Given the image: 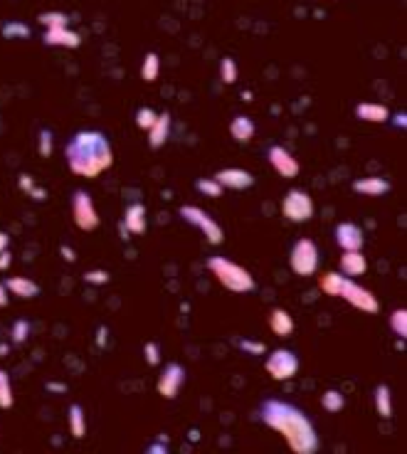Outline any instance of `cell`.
<instances>
[{
    "instance_id": "obj_1",
    "label": "cell",
    "mask_w": 407,
    "mask_h": 454,
    "mask_svg": "<svg viewBox=\"0 0 407 454\" xmlns=\"http://www.w3.org/2000/svg\"><path fill=\"white\" fill-rule=\"evenodd\" d=\"M260 422H264L269 430H274L284 442L289 444L294 454H316L321 447L319 432L313 420L309 417L301 407L294 402L279 400V398H267L262 400L260 413H257Z\"/></svg>"
},
{
    "instance_id": "obj_2",
    "label": "cell",
    "mask_w": 407,
    "mask_h": 454,
    "mask_svg": "<svg viewBox=\"0 0 407 454\" xmlns=\"http://www.w3.org/2000/svg\"><path fill=\"white\" fill-rule=\"evenodd\" d=\"M65 161L70 171L79 178L94 180L114 165V148L107 134L96 129H82L72 134L65 146Z\"/></svg>"
},
{
    "instance_id": "obj_3",
    "label": "cell",
    "mask_w": 407,
    "mask_h": 454,
    "mask_svg": "<svg viewBox=\"0 0 407 454\" xmlns=\"http://www.w3.org/2000/svg\"><path fill=\"white\" fill-rule=\"evenodd\" d=\"M205 267L210 269L218 284L222 289L232 291V294H249V291L257 289V282H254L252 271L244 269L242 265H237V262L227 260L222 254H213V257H207Z\"/></svg>"
},
{
    "instance_id": "obj_4",
    "label": "cell",
    "mask_w": 407,
    "mask_h": 454,
    "mask_svg": "<svg viewBox=\"0 0 407 454\" xmlns=\"http://www.w3.org/2000/svg\"><path fill=\"white\" fill-rule=\"evenodd\" d=\"M319 265H321V252H319V245L309 237H301L291 245V252H289V267L294 271L296 277H313L316 271H319Z\"/></svg>"
},
{
    "instance_id": "obj_5",
    "label": "cell",
    "mask_w": 407,
    "mask_h": 454,
    "mask_svg": "<svg viewBox=\"0 0 407 454\" xmlns=\"http://www.w3.org/2000/svg\"><path fill=\"white\" fill-rule=\"evenodd\" d=\"M316 213V205H313V198L309 195V190L304 188H289L282 198V215L289 223L304 225L313 218Z\"/></svg>"
},
{
    "instance_id": "obj_6",
    "label": "cell",
    "mask_w": 407,
    "mask_h": 454,
    "mask_svg": "<svg viewBox=\"0 0 407 454\" xmlns=\"http://www.w3.org/2000/svg\"><path fill=\"white\" fill-rule=\"evenodd\" d=\"M299 368H301V360L291 348H274V351H269V355H267V360H264V371L269 373V378L277 380V383H286V380L296 378Z\"/></svg>"
},
{
    "instance_id": "obj_7",
    "label": "cell",
    "mask_w": 407,
    "mask_h": 454,
    "mask_svg": "<svg viewBox=\"0 0 407 454\" xmlns=\"http://www.w3.org/2000/svg\"><path fill=\"white\" fill-rule=\"evenodd\" d=\"M178 215L185 220L188 225H193V227H198V230L205 235V240L210 242V245H222L225 240V232L222 227H220V223L213 218L210 213H205L202 207L198 205H180V210H178Z\"/></svg>"
},
{
    "instance_id": "obj_8",
    "label": "cell",
    "mask_w": 407,
    "mask_h": 454,
    "mask_svg": "<svg viewBox=\"0 0 407 454\" xmlns=\"http://www.w3.org/2000/svg\"><path fill=\"white\" fill-rule=\"evenodd\" d=\"M72 220L82 232H94L101 223L99 210H96L92 195L84 188H77L72 193Z\"/></svg>"
},
{
    "instance_id": "obj_9",
    "label": "cell",
    "mask_w": 407,
    "mask_h": 454,
    "mask_svg": "<svg viewBox=\"0 0 407 454\" xmlns=\"http://www.w3.org/2000/svg\"><path fill=\"white\" fill-rule=\"evenodd\" d=\"M185 380H188V373L180 363L171 360V363H165L163 371L158 375V383H156V390H158V395L163 400H176L180 395V390H183Z\"/></svg>"
},
{
    "instance_id": "obj_10",
    "label": "cell",
    "mask_w": 407,
    "mask_h": 454,
    "mask_svg": "<svg viewBox=\"0 0 407 454\" xmlns=\"http://www.w3.org/2000/svg\"><path fill=\"white\" fill-rule=\"evenodd\" d=\"M341 296L348 301L351 307H355L358 311H363V313H378L380 311L378 296L373 294L371 289H366L363 284L355 282V279L346 277V282H343V289H341Z\"/></svg>"
},
{
    "instance_id": "obj_11",
    "label": "cell",
    "mask_w": 407,
    "mask_h": 454,
    "mask_svg": "<svg viewBox=\"0 0 407 454\" xmlns=\"http://www.w3.org/2000/svg\"><path fill=\"white\" fill-rule=\"evenodd\" d=\"M267 161H269V165L277 171V176H282V178H296L301 173L299 158L291 154L289 148L279 146V143L267 148Z\"/></svg>"
},
{
    "instance_id": "obj_12",
    "label": "cell",
    "mask_w": 407,
    "mask_h": 454,
    "mask_svg": "<svg viewBox=\"0 0 407 454\" xmlns=\"http://www.w3.org/2000/svg\"><path fill=\"white\" fill-rule=\"evenodd\" d=\"M333 237H336V245L341 247V252L363 249V245H366V232L355 223H338L336 230H333Z\"/></svg>"
},
{
    "instance_id": "obj_13",
    "label": "cell",
    "mask_w": 407,
    "mask_h": 454,
    "mask_svg": "<svg viewBox=\"0 0 407 454\" xmlns=\"http://www.w3.org/2000/svg\"><path fill=\"white\" fill-rule=\"evenodd\" d=\"M213 178L222 185V190H249L257 183L254 173L244 171V168H222Z\"/></svg>"
},
{
    "instance_id": "obj_14",
    "label": "cell",
    "mask_w": 407,
    "mask_h": 454,
    "mask_svg": "<svg viewBox=\"0 0 407 454\" xmlns=\"http://www.w3.org/2000/svg\"><path fill=\"white\" fill-rule=\"evenodd\" d=\"M42 45L45 48H67V50H77L82 45V35L74 32L70 28H54V30H45L42 35Z\"/></svg>"
},
{
    "instance_id": "obj_15",
    "label": "cell",
    "mask_w": 407,
    "mask_h": 454,
    "mask_svg": "<svg viewBox=\"0 0 407 454\" xmlns=\"http://www.w3.org/2000/svg\"><path fill=\"white\" fill-rule=\"evenodd\" d=\"M390 180L383 176H366V178H355L351 183V190L358 195H366V198H380V195L390 193Z\"/></svg>"
},
{
    "instance_id": "obj_16",
    "label": "cell",
    "mask_w": 407,
    "mask_h": 454,
    "mask_svg": "<svg viewBox=\"0 0 407 454\" xmlns=\"http://www.w3.org/2000/svg\"><path fill=\"white\" fill-rule=\"evenodd\" d=\"M124 227L129 235L138 237L148 230V218H146V205L143 203H131L124 210Z\"/></svg>"
},
{
    "instance_id": "obj_17",
    "label": "cell",
    "mask_w": 407,
    "mask_h": 454,
    "mask_svg": "<svg viewBox=\"0 0 407 454\" xmlns=\"http://www.w3.org/2000/svg\"><path fill=\"white\" fill-rule=\"evenodd\" d=\"M338 267H341V274L348 279L363 277L368 271V260L363 249H353V252H343L341 260H338Z\"/></svg>"
},
{
    "instance_id": "obj_18",
    "label": "cell",
    "mask_w": 407,
    "mask_h": 454,
    "mask_svg": "<svg viewBox=\"0 0 407 454\" xmlns=\"http://www.w3.org/2000/svg\"><path fill=\"white\" fill-rule=\"evenodd\" d=\"M353 112H355V118L368 121V124H388L390 121V109L378 104V101H363Z\"/></svg>"
},
{
    "instance_id": "obj_19",
    "label": "cell",
    "mask_w": 407,
    "mask_h": 454,
    "mask_svg": "<svg viewBox=\"0 0 407 454\" xmlns=\"http://www.w3.org/2000/svg\"><path fill=\"white\" fill-rule=\"evenodd\" d=\"M269 329H271V333H274V336H279V338L291 336V333H294V329H296L294 316H291L286 309L274 307L269 311Z\"/></svg>"
},
{
    "instance_id": "obj_20",
    "label": "cell",
    "mask_w": 407,
    "mask_h": 454,
    "mask_svg": "<svg viewBox=\"0 0 407 454\" xmlns=\"http://www.w3.org/2000/svg\"><path fill=\"white\" fill-rule=\"evenodd\" d=\"M168 136H171V114L163 112V114H158L156 124L148 129V148H151V151L163 148L165 141H168Z\"/></svg>"
},
{
    "instance_id": "obj_21",
    "label": "cell",
    "mask_w": 407,
    "mask_h": 454,
    "mask_svg": "<svg viewBox=\"0 0 407 454\" xmlns=\"http://www.w3.org/2000/svg\"><path fill=\"white\" fill-rule=\"evenodd\" d=\"M254 131H257V126H254L252 116H247V114H237L230 121V136L237 143H249L254 138Z\"/></svg>"
},
{
    "instance_id": "obj_22",
    "label": "cell",
    "mask_w": 407,
    "mask_h": 454,
    "mask_svg": "<svg viewBox=\"0 0 407 454\" xmlns=\"http://www.w3.org/2000/svg\"><path fill=\"white\" fill-rule=\"evenodd\" d=\"M6 289L10 291L12 296H18V299H35V296L40 294L37 282H32V279H28V277H10L6 282Z\"/></svg>"
},
{
    "instance_id": "obj_23",
    "label": "cell",
    "mask_w": 407,
    "mask_h": 454,
    "mask_svg": "<svg viewBox=\"0 0 407 454\" xmlns=\"http://www.w3.org/2000/svg\"><path fill=\"white\" fill-rule=\"evenodd\" d=\"M373 402H375V413H378L380 420L393 417V390H390V385H385V383L375 385Z\"/></svg>"
},
{
    "instance_id": "obj_24",
    "label": "cell",
    "mask_w": 407,
    "mask_h": 454,
    "mask_svg": "<svg viewBox=\"0 0 407 454\" xmlns=\"http://www.w3.org/2000/svg\"><path fill=\"white\" fill-rule=\"evenodd\" d=\"M67 420H70V432L74 440H84L87 435V415H84V407L72 402L70 410H67Z\"/></svg>"
},
{
    "instance_id": "obj_25",
    "label": "cell",
    "mask_w": 407,
    "mask_h": 454,
    "mask_svg": "<svg viewBox=\"0 0 407 454\" xmlns=\"http://www.w3.org/2000/svg\"><path fill=\"white\" fill-rule=\"evenodd\" d=\"M343 282H346V277L341 271H324V274H319V289L328 296H341Z\"/></svg>"
},
{
    "instance_id": "obj_26",
    "label": "cell",
    "mask_w": 407,
    "mask_h": 454,
    "mask_svg": "<svg viewBox=\"0 0 407 454\" xmlns=\"http://www.w3.org/2000/svg\"><path fill=\"white\" fill-rule=\"evenodd\" d=\"M321 407H324L326 413L336 415V413H341L343 407H346V398H343L341 390L328 388V390H324V395H321Z\"/></svg>"
},
{
    "instance_id": "obj_27",
    "label": "cell",
    "mask_w": 407,
    "mask_h": 454,
    "mask_svg": "<svg viewBox=\"0 0 407 454\" xmlns=\"http://www.w3.org/2000/svg\"><path fill=\"white\" fill-rule=\"evenodd\" d=\"M160 74V57L156 52H146L143 57V65H141V79L148 84H154Z\"/></svg>"
},
{
    "instance_id": "obj_28",
    "label": "cell",
    "mask_w": 407,
    "mask_h": 454,
    "mask_svg": "<svg viewBox=\"0 0 407 454\" xmlns=\"http://www.w3.org/2000/svg\"><path fill=\"white\" fill-rule=\"evenodd\" d=\"M390 331L395 333L397 338L405 341L407 338V309H395V311L390 313Z\"/></svg>"
},
{
    "instance_id": "obj_29",
    "label": "cell",
    "mask_w": 407,
    "mask_h": 454,
    "mask_svg": "<svg viewBox=\"0 0 407 454\" xmlns=\"http://www.w3.org/2000/svg\"><path fill=\"white\" fill-rule=\"evenodd\" d=\"M195 190L200 195H205V198H213V200L225 193L222 185H220L215 178H198V180H195Z\"/></svg>"
},
{
    "instance_id": "obj_30",
    "label": "cell",
    "mask_w": 407,
    "mask_h": 454,
    "mask_svg": "<svg viewBox=\"0 0 407 454\" xmlns=\"http://www.w3.org/2000/svg\"><path fill=\"white\" fill-rule=\"evenodd\" d=\"M0 32H3V37H8V40H25V37H30V28L25 23H20V20L6 23Z\"/></svg>"
},
{
    "instance_id": "obj_31",
    "label": "cell",
    "mask_w": 407,
    "mask_h": 454,
    "mask_svg": "<svg viewBox=\"0 0 407 454\" xmlns=\"http://www.w3.org/2000/svg\"><path fill=\"white\" fill-rule=\"evenodd\" d=\"M40 25H45L48 30H54V28H67L70 25V18H67L65 12L59 10H50V12H40Z\"/></svg>"
},
{
    "instance_id": "obj_32",
    "label": "cell",
    "mask_w": 407,
    "mask_h": 454,
    "mask_svg": "<svg viewBox=\"0 0 407 454\" xmlns=\"http://www.w3.org/2000/svg\"><path fill=\"white\" fill-rule=\"evenodd\" d=\"M15 398H12V385L6 371H0V410H10Z\"/></svg>"
},
{
    "instance_id": "obj_33",
    "label": "cell",
    "mask_w": 407,
    "mask_h": 454,
    "mask_svg": "<svg viewBox=\"0 0 407 454\" xmlns=\"http://www.w3.org/2000/svg\"><path fill=\"white\" fill-rule=\"evenodd\" d=\"M237 74H240V70H237V62L232 57H225L222 62H220V79H222L225 84H235L237 82Z\"/></svg>"
},
{
    "instance_id": "obj_34",
    "label": "cell",
    "mask_w": 407,
    "mask_h": 454,
    "mask_svg": "<svg viewBox=\"0 0 407 454\" xmlns=\"http://www.w3.org/2000/svg\"><path fill=\"white\" fill-rule=\"evenodd\" d=\"M156 118H158V114L154 112L151 107H141L138 112H136V126L141 131H148L151 126L156 124Z\"/></svg>"
},
{
    "instance_id": "obj_35",
    "label": "cell",
    "mask_w": 407,
    "mask_h": 454,
    "mask_svg": "<svg viewBox=\"0 0 407 454\" xmlns=\"http://www.w3.org/2000/svg\"><path fill=\"white\" fill-rule=\"evenodd\" d=\"M84 284H89V287H104V284H109V279H112V274H109L107 269H89L84 271Z\"/></svg>"
},
{
    "instance_id": "obj_36",
    "label": "cell",
    "mask_w": 407,
    "mask_h": 454,
    "mask_svg": "<svg viewBox=\"0 0 407 454\" xmlns=\"http://www.w3.org/2000/svg\"><path fill=\"white\" fill-rule=\"evenodd\" d=\"M143 358L151 368H158L160 366V346L156 341H148L143 343Z\"/></svg>"
},
{
    "instance_id": "obj_37",
    "label": "cell",
    "mask_w": 407,
    "mask_h": 454,
    "mask_svg": "<svg viewBox=\"0 0 407 454\" xmlns=\"http://www.w3.org/2000/svg\"><path fill=\"white\" fill-rule=\"evenodd\" d=\"M10 336H12V343H15V346H20V343L28 341V336H30V324H28V321H25V319L15 321V324H12Z\"/></svg>"
},
{
    "instance_id": "obj_38",
    "label": "cell",
    "mask_w": 407,
    "mask_h": 454,
    "mask_svg": "<svg viewBox=\"0 0 407 454\" xmlns=\"http://www.w3.org/2000/svg\"><path fill=\"white\" fill-rule=\"evenodd\" d=\"M237 348H242L247 355H264L267 353V346L262 341H249V338H244V341H237Z\"/></svg>"
},
{
    "instance_id": "obj_39",
    "label": "cell",
    "mask_w": 407,
    "mask_h": 454,
    "mask_svg": "<svg viewBox=\"0 0 407 454\" xmlns=\"http://www.w3.org/2000/svg\"><path fill=\"white\" fill-rule=\"evenodd\" d=\"M40 156L42 158H50V156H52V131H48V129L40 131Z\"/></svg>"
},
{
    "instance_id": "obj_40",
    "label": "cell",
    "mask_w": 407,
    "mask_h": 454,
    "mask_svg": "<svg viewBox=\"0 0 407 454\" xmlns=\"http://www.w3.org/2000/svg\"><path fill=\"white\" fill-rule=\"evenodd\" d=\"M146 454H168V444L165 442H154L146 447Z\"/></svg>"
},
{
    "instance_id": "obj_41",
    "label": "cell",
    "mask_w": 407,
    "mask_h": 454,
    "mask_svg": "<svg viewBox=\"0 0 407 454\" xmlns=\"http://www.w3.org/2000/svg\"><path fill=\"white\" fill-rule=\"evenodd\" d=\"M10 262H12V254L8 252V249H3V252H0V271H6L8 267H10Z\"/></svg>"
},
{
    "instance_id": "obj_42",
    "label": "cell",
    "mask_w": 407,
    "mask_h": 454,
    "mask_svg": "<svg viewBox=\"0 0 407 454\" xmlns=\"http://www.w3.org/2000/svg\"><path fill=\"white\" fill-rule=\"evenodd\" d=\"M8 307V289H6V284H0V309Z\"/></svg>"
},
{
    "instance_id": "obj_43",
    "label": "cell",
    "mask_w": 407,
    "mask_h": 454,
    "mask_svg": "<svg viewBox=\"0 0 407 454\" xmlns=\"http://www.w3.org/2000/svg\"><path fill=\"white\" fill-rule=\"evenodd\" d=\"M8 245H10V237H8V232H0V252H3V249H8Z\"/></svg>"
},
{
    "instance_id": "obj_44",
    "label": "cell",
    "mask_w": 407,
    "mask_h": 454,
    "mask_svg": "<svg viewBox=\"0 0 407 454\" xmlns=\"http://www.w3.org/2000/svg\"><path fill=\"white\" fill-rule=\"evenodd\" d=\"M405 118H407L405 114H397V116H395V126H397V129H405V126H407Z\"/></svg>"
},
{
    "instance_id": "obj_45",
    "label": "cell",
    "mask_w": 407,
    "mask_h": 454,
    "mask_svg": "<svg viewBox=\"0 0 407 454\" xmlns=\"http://www.w3.org/2000/svg\"><path fill=\"white\" fill-rule=\"evenodd\" d=\"M62 254H65V260H67V262H74V260H77V257H74V252H72V249H67V247H62Z\"/></svg>"
}]
</instances>
